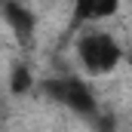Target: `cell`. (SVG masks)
Wrapping results in <instances>:
<instances>
[{
	"label": "cell",
	"instance_id": "cell-4",
	"mask_svg": "<svg viewBox=\"0 0 132 132\" xmlns=\"http://www.w3.org/2000/svg\"><path fill=\"white\" fill-rule=\"evenodd\" d=\"M120 9V0H74V22L89 25V22H104Z\"/></svg>",
	"mask_w": 132,
	"mask_h": 132
},
{
	"label": "cell",
	"instance_id": "cell-2",
	"mask_svg": "<svg viewBox=\"0 0 132 132\" xmlns=\"http://www.w3.org/2000/svg\"><path fill=\"white\" fill-rule=\"evenodd\" d=\"M43 92L62 108H71L77 114H92L95 111V92L83 77H55L43 83Z\"/></svg>",
	"mask_w": 132,
	"mask_h": 132
},
{
	"label": "cell",
	"instance_id": "cell-1",
	"mask_svg": "<svg viewBox=\"0 0 132 132\" xmlns=\"http://www.w3.org/2000/svg\"><path fill=\"white\" fill-rule=\"evenodd\" d=\"M77 59L89 77H104V74H114L117 65L123 62V46L114 34L89 28L77 37Z\"/></svg>",
	"mask_w": 132,
	"mask_h": 132
},
{
	"label": "cell",
	"instance_id": "cell-3",
	"mask_svg": "<svg viewBox=\"0 0 132 132\" xmlns=\"http://www.w3.org/2000/svg\"><path fill=\"white\" fill-rule=\"evenodd\" d=\"M0 15H3V22L9 25L12 37L22 46H31L34 31H37V19H34V12L28 6H22L19 0H0Z\"/></svg>",
	"mask_w": 132,
	"mask_h": 132
},
{
	"label": "cell",
	"instance_id": "cell-5",
	"mask_svg": "<svg viewBox=\"0 0 132 132\" xmlns=\"http://www.w3.org/2000/svg\"><path fill=\"white\" fill-rule=\"evenodd\" d=\"M9 89L15 95H25L28 89H34V74L28 65H15L12 68V77H9Z\"/></svg>",
	"mask_w": 132,
	"mask_h": 132
}]
</instances>
